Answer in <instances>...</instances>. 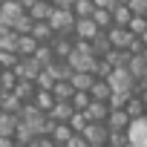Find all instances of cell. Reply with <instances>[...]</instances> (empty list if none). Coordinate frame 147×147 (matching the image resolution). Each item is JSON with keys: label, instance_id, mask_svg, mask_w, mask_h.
<instances>
[{"label": "cell", "instance_id": "obj_1", "mask_svg": "<svg viewBox=\"0 0 147 147\" xmlns=\"http://www.w3.org/2000/svg\"><path fill=\"white\" fill-rule=\"evenodd\" d=\"M75 12L72 9H52V15H49V29L55 32V35H72V29H75Z\"/></svg>", "mask_w": 147, "mask_h": 147}, {"label": "cell", "instance_id": "obj_2", "mask_svg": "<svg viewBox=\"0 0 147 147\" xmlns=\"http://www.w3.org/2000/svg\"><path fill=\"white\" fill-rule=\"evenodd\" d=\"M113 95H136V81L127 69H113L110 72V78H107Z\"/></svg>", "mask_w": 147, "mask_h": 147}, {"label": "cell", "instance_id": "obj_3", "mask_svg": "<svg viewBox=\"0 0 147 147\" xmlns=\"http://www.w3.org/2000/svg\"><path fill=\"white\" fill-rule=\"evenodd\" d=\"M81 138L87 141V147H104L110 138V130H107V124H87Z\"/></svg>", "mask_w": 147, "mask_h": 147}, {"label": "cell", "instance_id": "obj_4", "mask_svg": "<svg viewBox=\"0 0 147 147\" xmlns=\"http://www.w3.org/2000/svg\"><path fill=\"white\" fill-rule=\"evenodd\" d=\"M127 141H130V147H147V118L130 121V127H127Z\"/></svg>", "mask_w": 147, "mask_h": 147}, {"label": "cell", "instance_id": "obj_5", "mask_svg": "<svg viewBox=\"0 0 147 147\" xmlns=\"http://www.w3.org/2000/svg\"><path fill=\"white\" fill-rule=\"evenodd\" d=\"M40 72H43V69L35 63V58H20V61H18V66H15L18 81H38Z\"/></svg>", "mask_w": 147, "mask_h": 147}, {"label": "cell", "instance_id": "obj_6", "mask_svg": "<svg viewBox=\"0 0 147 147\" xmlns=\"http://www.w3.org/2000/svg\"><path fill=\"white\" fill-rule=\"evenodd\" d=\"M49 46H52V52H55L58 61H66L72 55V49H75V38H72V35H55Z\"/></svg>", "mask_w": 147, "mask_h": 147}, {"label": "cell", "instance_id": "obj_7", "mask_svg": "<svg viewBox=\"0 0 147 147\" xmlns=\"http://www.w3.org/2000/svg\"><path fill=\"white\" fill-rule=\"evenodd\" d=\"M107 38H110V46H113L115 52H127V49H130V43L136 40V35H130L127 29H115V26L107 32Z\"/></svg>", "mask_w": 147, "mask_h": 147}, {"label": "cell", "instance_id": "obj_8", "mask_svg": "<svg viewBox=\"0 0 147 147\" xmlns=\"http://www.w3.org/2000/svg\"><path fill=\"white\" fill-rule=\"evenodd\" d=\"M95 35H98V26L92 23V18H78L75 20V29H72L75 40H92Z\"/></svg>", "mask_w": 147, "mask_h": 147}, {"label": "cell", "instance_id": "obj_9", "mask_svg": "<svg viewBox=\"0 0 147 147\" xmlns=\"http://www.w3.org/2000/svg\"><path fill=\"white\" fill-rule=\"evenodd\" d=\"M72 115H75V110H72V104H69V101H55V107L49 110V115H46V118H49L52 124H69V118H72Z\"/></svg>", "mask_w": 147, "mask_h": 147}, {"label": "cell", "instance_id": "obj_10", "mask_svg": "<svg viewBox=\"0 0 147 147\" xmlns=\"http://www.w3.org/2000/svg\"><path fill=\"white\" fill-rule=\"evenodd\" d=\"M87 121L90 124H107V115H110V104H101V101H90V107L84 110Z\"/></svg>", "mask_w": 147, "mask_h": 147}, {"label": "cell", "instance_id": "obj_11", "mask_svg": "<svg viewBox=\"0 0 147 147\" xmlns=\"http://www.w3.org/2000/svg\"><path fill=\"white\" fill-rule=\"evenodd\" d=\"M127 127H130L127 113H124V110H110V115H107V130H110V133H127Z\"/></svg>", "mask_w": 147, "mask_h": 147}, {"label": "cell", "instance_id": "obj_12", "mask_svg": "<svg viewBox=\"0 0 147 147\" xmlns=\"http://www.w3.org/2000/svg\"><path fill=\"white\" fill-rule=\"evenodd\" d=\"M12 95H15L20 104H32L35 95H38V87H35V81H18V87H15Z\"/></svg>", "mask_w": 147, "mask_h": 147}, {"label": "cell", "instance_id": "obj_13", "mask_svg": "<svg viewBox=\"0 0 147 147\" xmlns=\"http://www.w3.org/2000/svg\"><path fill=\"white\" fill-rule=\"evenodd\" d=\"M52 9H55V6H52V3H46V0H35V6H32L26 15L32 18V23H46V20H49V15H52Z\"/></svg>", "mask_w": 147, "mask_h": 147}, {"label": "cell", "instance_id": "obj_14", "mask_svg": "<svg viewBox=\"0 0 147 147\" xmlns=\"http://www.w3.org/2000/svg\"><path fill=\"white\" fill-rule=\"evenodd\" d=\"M124 113H127V118H130V121H138V118H144V115H147V107H144V101H141L138 95H130V98H127V104H124Z\"/></svg>", "mask_w": 147, "mask_h": 147}, {"label": "cell", "instance_id": "obj_15", "mask_svg": "<svg viewBox=\"0 0 147 147\" xmlns=\"http://www.w3.org/2000/svg\"><path fill=\"white\" fill-rule=\"evenodd\" d=\"M69 84H72V90H75V92H90L92 84H95V75H90V72H72Z\"/></svg>", "mask_w": 147, "mask_h": 147}, {"label": "cell", "instance_id": "obj_16", "mask_svg": "<svg viewBox=\"0 0 147 147\" xmlns=\"http://www.w3.org/2000/svg\"><path fill=\"white\" fill-rule=\"evenodd\" d=\"M127 72L133 75V81L138 84V81H144L147 78V61L141 58V55H133L130 58V63H127Z\"/></svg>", "mask_w": 147, "mask_h": 147}, {"label": "cell", "instance_id": "obj_17", "mask_svg": "<svg viewBox=\"0 0 147 147\" xmlns=\"http://www.w3.org/2000/svg\"><path fill=\"white\" fill-rule=\"evenodd\" d=\"M38 46H40V43H38L32 35H20V38H18V58H35Z\"/></svg>", "mask_w": 147, "mask_h": 147}, {"label": "cell", "instance_id": "obj_18", "mask_svg": "<svg viewBox=\"0 0 147 147\" xmlns=\"http://www.w3.org/2000/svg\"><path fill=\"white\" fill-rule=\"evenodd\" d=\"M90 46H92V55L95 58H107L110 52H113V46H110V38H107V32H98L92 40H90Z\"/></svg>", "mask_w": 147, "mask_h": 147}, {"label": "cell", "instance_id": "obj_19", "mask_svg": "<svg viewBox=\"0 0 147 147\" xmlns=\"http://www.w3.org/2000/svg\"><path fill=\"white\" fill-rule=\"evenodd\" d=\"M90 98H92V101H101V104H110V98H113L110 84L101 81V78H95V84H92V90H90Z\"/></svg>", "mask_w": 147, "mask_h": 147}, {"label": "cell", "instance_id": "obj_20", "mask_svg": "<svg viewBox=\"0 0 147 147\" xmlns=\"http://www.w3.org/2000/svg\"><path fill=\"white\" fill-rule=\"evenodd\" d=\"M40 46H49L52 43V38H55V32L49 29V23H32V32H29Z\"/></svg>", "mask_w": 147, "mask_h": 147}, {"label": "cell", "instance_id": "obj_21", "mask_svg": "<svg viewBox=\"0 0 147 147\" xmlns=\"http://www.w3.org/2000/svg\"><path fill=\"white\" fill-rule=\"evenodd\" d=\"M43 72H49L52 75V81H69L72 78V66L66 63V61H55L49 69H43Z\"/></svg>", "mask_w": 147, "mask_h": 147}, {"label": "cell", "instance_id": "obj_22", "mask_svg": "<svg viewBox=\"0 0 147 147\" xmlns=\"http://www.w3.org/2000/svg\"><path fill=\"white\" fill-rule=\"evenodd\" d=\"M110 12H113V26H115V29H127V23L133 20L130 6H113Z\"/></svg>", "mask_w": 147, "mask_h": 147}, {"label": "cell", "instance_id": "obj_23", "mask_svg": "<svg viewBox=\"0 0 147 147\" xmlns=\"http://www.w3.org/2000/svg\"><path fill=\"white\" fill-rule=\"evenodd\" d=\"M35 138H38V136H35V130H32L29 124L18 121V130H15V144H20V147H29Z\"/></svg>", "mask_w": 147, "mask_h": 147}, {"label": "cell", "instance_id": "obj_24", "mask_svg": "<svg viewBox=\"0 0 147 147\" xmlns=\"http://www.w3.org/2000/svg\"><path fill=\"white\" fill-rule=\"evenodd\" d=\"M18 38H20L18 32L0 26V52H18Z\"/></svg>", "mask_w": 147, "mask_h": 147}, {"label": "cell", "instance_id": "obj_25", "mask_svg": "<svg viewBox=\"0 0 147 147\" xmlns=\"http://www.w3.org/2000/svg\"><path fill=\"white\" fill-rule=\"evenodd\" d=\"M72 136H75V133L69 130V124H55V127H52V133H49V138H52L55 144H63V147L72 141Z\"/></svg>", "mask_w": 147, "mask_h": 147}, {"label": "cell", "instance_id": "obj_26", "mask_svg": "<svg viewBox=\"0 0 147 147\" xmlns=\"http://www.w3.org/2000/svg\"><path fill=\"white\" fill-rule=\"evenodd\" d=\"M92 23L98 26V32H110L113 29V12L110 9H95L92 12Z\"/></svg>", "mask_w": 147, "mask_h": 147}, {"label": "cell", "instance_id": "obj_27", "mask_svg": "<svg viewBox=\"0 0 147 147\" xmlns=\"http://www.w3.org/2000/svg\"><path fill=\"white\" fill-rule=\"evenodd\" d=\"M72 95H75V90H72L69 81H55V87H52V98L55 101H72Z\"/></svg>", "mask_w": 147, "mask_h": 147}, {"label": "cell", "instance_id": "obj_28", "mask_svg": "<svg viewBox=\"0 0 147 147\" xmlns=\"http://www.w3.org/2000/svg\"><path fill=\"white\" fill-rule=\"evenodd\" d=\"M55 61H58V58H55L52 46H38V52H35V63H38L40 69H49Z\"/></svg>", "mask_w": 147, "mask_h": 147}, {"label": "cell", "instance_id": "obj_29", "mask_svg": "<svg viewBox=\"0 0 147 147\" xmlns=\"http://www.w3.org/2000/svg\"><path fill=\"white\" fill-rule=\"evenodd\" d=\"M15 130H18V115L0 113V136H6V138H15Z\"/></svg>", "mask_w": 147, "mask_h": 147}, {"label": "cell", "instance_id": "obj_30", "mask_svg": "<svg viewBox=\"0 0 147 147\" xmlns=\"http://www.w3.org/2000/svg\"><path fill=\"white\" fill-rule=\"evenodd\" d=\"M20 110H23V104L9 92V95H0V113H9V115H20Z\"/></svg>", "mask_w": 147, "mask_h": 147}, {"label": "cell", "instance_id": "obj_31", "mask_svg": "<svg viewBox=\"0 0 147 147\" xmlns=\"http://www.w3.org/2000/svg\"><path fill=\"white\" fill-rule=\"evenodd\" d=\"M130 58H133L130 52H115V49H113V52H110V55H107L104 61H107V63H110L113 69H127V63H130Z\"/></svg>", "mask_w": 147, "mask_h": 147}, {"label": "cell", "instance_id": "obj_32", "mask_svg": "<svg viewBox=\"0 0 147 147\" xmlns=\"http://www.w3.org/2000/svg\"><path fill=\"white\" fill-rule=\"evenodd\" d=\"M43 115H49V110L55 107V98H52V92H43V90H38V95H35V101H32Z\"/></svg>", "mask_w": 147, "mask_h": 147}, {"label": "cell", "instance_id": "obj_33", "mask_svg": "<svg viewBox=\"0 0 147 147\" xmlns=\"http://www.w3.org/2000/svg\"><path fill=\"white\" fill-rule=\"evenodd\" d=\"M18 87V75L15 72H0V95H9Z\"/></svg>", "mask_w": 147, "mask_h": 147}, {"label": "cell", "instance_id": "obj_34", "mask_svg": "<svg viewBox=\"0 0 147 147\" xmlns=\"http://www.w3.org/2000/svg\"><path fill=\"white\" fill-rule=\"evenodd\" d=\"M127 32L136 35V38H141V35L147 32V18H144V15H133V20L127 23Z\"/></svg>", "mask_w": 147, "mask_h": 147}, {"label": "cell", "instance_id": "obj_35", "mask_svg": "<svg viewBox=\"0 0 147 147\" xmlns=\"http://www.w3.org/2000/svg\"><path fill=\"white\" fill-rule=\"evenodd\" d=\"M18 61V52H0V72H15Z\"/></svg>", "mask_w": 147, "mask_h": 147}, {"label": "cell", "instance_id": "obj_36", "mask_svg": "<svg viewBox=\"0 0 147 147\" xmlns=\"http://www.w3.org/2000/svg\"><path fill=\"white\" fill-rule=\"evenodd\" d=\"M72 12H75V18H92V12H95V3H92V0H78Z\"/></svg>", "mask_w": 147, "mask_h": 147}, {"label": "cell", "instance_id": "obj_37", "mask_svg": "<svg viewBox=\"0 0 147 147\" xmlns=\"http://www.w3.org/2000/svg\"><path fill=\"white\" fill-rule=\"evenodd\" d=\"M90 101H92V98H90V92H75L69 104H72V110H75V113H84V110L90 107Z\"/></svg>", "mask_w": 147, "mask_h": 147}, {"label": "cell", "instance_id": "obj_38", "mask_svg": "<svg viewBox=\"0 0 147 147\" xmlns=\"http://www.w3.org/2000/svg\"><path fill=\"white\" fill-rule=\"evenodd\" d=\"M87 124H90V121H87V115H84V113H75V115H72V118H69V130H72V133H75V136H81Z\"/></svg>", "mask_w": 147, "mask_h": 147}, {"label": "cell", "instance_id": "obj_39", "mask_svg": "<svg viewBox=\"0 0 147 147\" xmlns=\"http://www.w3.org/2000/svg\"><path fill=\"white\" fill-rule=\"evenodd\" d=\"M104 147H130L127 133H110V138H107V144H104Z\"/></svg>", "mask_w": 147, "mask_h": 147}, {"label": "cell", "instance_id": "obj_40", "mask_svg": "<svg viewBox=\"0 0 147 147\" xmlns=\"http://www.w3.org/2000/svg\"><path fill=\"white\" fill-rule=\"evenodd\" d=\"M35 87H38V90H43V92H52L55 81H52V75H49V72H40V75H38V81H35Z\"/></svg>", "mask_w": 147, "mask_h": 147}, {"label": "cell", "instance_id": "obj_41", "mask_svg": "<svg viewBox=\"0 0 147 147\" xmlns=\"http://www.w3.org/2000/svg\"><path fill=\"white\" fill-rule=\"evenodd\" d=\"M29 147H55V141H52L49 136H38V138H35Z\"/></svg>", "mask_w": 147, "mask_h": 147}, {"label": "cell", "instance_id": "obj_42", "mask_svg": "<svg viewBox=\"0 0 147 147\" xmlns=\"http://www.w3.org/2000/svg\"><path fill=\"white\" fill-rule=\"evenodd\" d=\"M75 3H78V0H52L55 9H75Z\"/></svg>", "mask_w": 147, "mask_h": 147}, {"label": "cell", "instance_id": "obj_43", "mask_svg": "<svg viewBox=\"0 0 147 147\" xmlns=\"http://www.w3.org/2000/svg\"><path fill=\"white\" fill-rule=\"evenodd\" d=\"M95 9H113V0H92Z\"/></svg>", "mask_w": 147, "mask_h": 147}, {"label": "cell", "instance_id": "obj_44", "mask_svg": "<svg viewBox=\"0 0 147 147\" xmlns=\"http://www.w3.org/2000/svg\"><path fill=\"white\" fill-rule=\"evenodd\" d=\"M18 3H20V9H23V12H29V9L35 6V0H18Z\"/></svg>", "mask_w": 147, "mask_h": 147}, {"label": "cell", "instance_id": "obj_45", "mask_svg": "<svg viewBox=\"0 0 147 147\" xmlns=\"http://www.w3.org/2000/svg\"><path fill=\"white\" fill-rule=\"evenodd\" d=\"M0 147H15V138H6V136H0Z\"/></svg>", "mask_w": 147, "mask_h": 147}, {"label": "cell", "instance_id": "obj_46", "mask_svg": "<svg viewBox=\"0 0 147 147\" xmlns=\"http://www.w3.org/2000/svg\"><path fill=\"white\" fill-rule=\"evenodd\" d=\"M130 0H113V6H127Z\"/></svg>", "mask_w": 147, "mask_h": 147}, {"label": "cell", "instance_id": "obj_47", "mask_svg": "<svg viewBox=\"0 0 147 147\" xmlns=\"http://www.w3.org/2000/svg\"><path fill=\"white\" fill-rule=\"evenodd\" d=\"M0 3H18V0H0Z\"/></svg>", "mask_w": 147, "mask_h": 147}, {"label": "cell", "instance_id": "obj_48", "mask_svg": "<svg viewBox=\"0 0 147 147\" xmlns=\"http://www.w3.org/2000/svg\"><path fill=\"white\" fill-rule=\"evenodd\" d=\"M141 58H144V61H147V49H144V52H141Z\"/></svg>", "mask_w": 147, "mask_h": 147}, {"label": "cell", "instance_id": "obj_49", "mask_svg": "<svg viewBox=\"0 0 147 147\" xmlns=\"http://www.w3.org/2000/svg\"><path fill=\"white\" fill-rule=\"evenodd\" d=\"M55 147H63V144H55Z\"/></svg>", "mask_w": 147, "mask_h": 147}, {"label": "cell", "instance_id": "obj_50", "mask_svg": "<svg viewBox=\"0 0 147 147\" xmlns=\"http://www.w3.org/2000/svg\"><path fill=\"white\" fill-rule=\"evenodd\" d=\"M46 3H52V0H46Z\"/></svg>", "mask_w": 147, "mask_h": 147}, {"label": "cell", "instance_id": "obj_51", "mask_svg": "<svg viewBox=\"0 0 147 147\" xmlns=\"http://www.w3.org/2000/svg\"><path fill=\"white\" fill-rule=\"evenodd\" d=\"M15 147H20V144H15Z\"/></svg>", "mask_w": 147, "mask_h": 147}, {"label": "cell", "instance_id": "obj_52", "mask_svg": "<svg viewBox=\"0 0 147 147\" xmlns=\"http://www.w3.org/2000/svg\"><path fill=\"white\" fill-rule=\"evenodd\" d=\"M144 18H147V15H144Z\"/></svg>", "mask_w": 147, "mask_h": 147}, {"label": "cell", "instance_id": "obj_53", "mask_svg": "<svg viewBox=\"0 0 147 147\" xmlns=\"http://www.w3.org/2000/svg\"><path fill=\"white\" fill-rule=\"evenodd\" d=\"M144 118H147V115H144Z\"/></svg>", "mask_w": 147, "mask_h": 147}]
</instances>
